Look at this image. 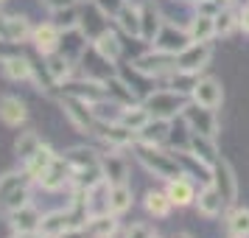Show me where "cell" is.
<instances>
[{"label": "cell", "instance_id": "d4e9b609", "mask_svg": "<svg viewBox=\"0 0 249 238\" xmlns=\"http://www.w3.org/2000/svg\"><path fill=\"white\" fill-rule=\"evenodd\" d=\"M188 37L191 42H210L215 34V17H207V14H196L191 23H188Z\"/></svg>", "mask_w": 249, "mask_h": 238}, {"label": "cell", "instance_id": "b9f144b4", "mask_svg": "<svg viewBox=\"0 0 249 238\" xmlns=\"http://www.w3.org/2000/svg\"><path fill=\"white\" fill-rule=\"evenodd\" d=\"M174 238H191V236H185V233H179V236H174Z\"/></svg>", "mask_w": 249, "mask_h": 238}, {"label": "cell", "instance_id": "f546056e", "mask_svg": "<svg viewBox=\"0 0 249 238\" xmlns=\"http://www.w3.org/2000/svg\"><path fill=\"white\" fill-rule=\"evenodd\" d=\"M115 20L121 25V31H126L129 37H137V39H140V9H137V6H132V3L126 0V6L121 9V14H118Z\"/></svg>", "mask_w": 249, "mask_h": 238}, {"label": "cell", "instance_id": "9c48e42d", "mask_svg": "<svg viewBox=\"0 0 249 238\" xmlns=\"http://www.w3.org/2000/svg\"><path fill=\"white\" fill-rule=\"evenodd\" d=\"M210 182L215 185V191L224 196L227 204H232L238 199V180H235V171H232V165L227 163V160H218L213 165V177H210Z\"/></svg>", "mask_w": 249, "mask_h": 238}, {"label": "cell", "instance_id": "277c9868", "mask_svg": "<svg viewBox=\"0 0 249 238\" xmlns=\"http://www.w3.org/2000/svg\"><path fill=\"white\" fill-rule=\"evenodd\" d=\"M34 34L25 14H0V42L6 45H23Z\"/></svg>", "mask_w": 249, "mask_h": 238}, {"label": "cell", "instance_id": "ab89813d", "mask_svg": "<svg viewBox=\"0 0 249 238\" xmlns=\"http://www.w3.org/2000/svg\"><path fill=\"white\" fill-rule=\"evenodd\" d=\"M238 25L244 28V34H249V6L247 9H241V14H238Z\"/></svg>", "mask_w": 249, "mask_h": 238}, {"label": "cell", "instance_id": "ffe728a7", "mask_svg": "<svg viewBox=\"0 0 249 238\" xmlns=\"http://www.w3.org/2000/svg\"><path fill=\"white\" fill-rule=\"evenodd\" d=\"M132 207V188L129 185H107V213L124 216Z\"/></svg>", "mask_w": 249, "mask_h": 238}, {"label": "cell", "instance_id": "f6af8a7d", "mask_svg": "<svg viewBox=\"0 0 249 238\" xmlns=\"http://www.w3.org/2000/svg\"><path fill=\"white\" fill-rule=\"evenodd\" d=\"M191 3H199V0H191Z\"/></svg>", "mask_w": 249, "mask_h": 238}, {"label": "cell", "instance_id": "8d00e7d4", "mask_svg": "<svg viewBox=\"0 0 249 238\" xmlns=\"http://www.w3.org/2000/svg\"><path fill=\"white\" fill-rule=\"evenodd\" d=\"M196 6H199V14H207V17H215V14L221 12V6L215 0H199Z\"/></svg>", "mask_w": 249, "mask_h": 238}, {"label": "cell", "instance_id": "4316f807", "mask_svg": "<svg viewBox=\"0 0 249 238\" xmlns=\"http://www.w3.org/2000/svg\"><path fill=\"white\" fill-rule=\"evenodd\" d=\"M101 168H104V180L107 185H124L126 182V163L118 154H104L101 157Z\"/></svg>", "mask_w": 249, "mask_h": 238}, {"label": "cell", "instance_id": "ee69618b", "mask_svg": "<svg viewBox=\"0 0 249 238\" xmlns=\"http://www.w3.org/2000/svg\"><path fill=\"white\" fill-rule=\"evenodd\" d=\"M3 3H6V0H0V6H3Z\"/></svg>", "mask_w": 249, "mask_h": 238}, {"label": "cell", "instance_id": "f35d334b", "mask_svg": "<svg viewBox=\"0 0 249 238\" xmlns=\"http://www.w3.org/2000/svg\"><path fill=\"white\" fill-rule=\"evenodd\" d=\"M51 12H59V9H68V6H76V0H42Z\"/></svg>", "mask_w": 249, "mask_h": 238}, {"label": "cell", "instance_id": "f1b7e54d", "mask_svg": "<svg viewBox=\"0 0 249 238\" xmlns=\"http://www.w3.org/2000/svg\"><path fill=\"white\" fill-rule=\"evenodd\" d=\"M39 146H42V137L36 135L34 129H28V132H20V137L14 140V154H17L20 163H25Z\"/></svg>", "mask_w": 249, "mask_h": 238}, {"label": "cell", "instance_id": "bcb514c9", "mask_svg": "<svg viewBox=\"0 0 249 238\" xmlns=\"http://www.w3.org/2000/svg\"><path fill=\"white\" fill-rule=\"evenodd\" d=\"M84 3H90V0H84Z\"/></svg>", "mask_w": 249, "mask_h": 238}, {"label": "cell", "instance_id": "44dd1931", "mask_svg": "<svg viewBox=\"0 0 249 238\" xmlns=\"http://www.w3.org/2000/svg\"><path fill=\"white\" fill-rule=\"evenodd\" d=\"M168 199L171 204H177V207H185V204L196 202V188H193V182L188 180V174H182L177 180H168Z\"/></svg>", "mask_w": 249, "mask_h": 238}, {"label": "cell", "instance_id": "7a4b0ae2", "mask_svg": "<svg viewBox=\"0 0 249 238\" xmlns=\"http://www.w3.org/2000/svg\"><path fill=\"white\" fill-rule=\"evenodd\" d=\"M146 110L151 112V118H177L182 115V110L188 107V98H185V92H177V90H154L146 95Z\"/></svg>", "mask_w": 249, "mask_h": 238}, {"label": "cell", "instance_id": "e0dca14e", "mask_svg": "<svg viewBox=\"0 0 249 238\" xmlns=\"http://www.w3.org/2000/svg\"><path fill=\"white\" fill-rule=\"evenodd\" d=\"M224 207H227V202H224V196L215 191V185L213 182H204V188L196 193V210L202 216H207V219H213V216H218Z\"/></svg>", "mask_w": 249, "mask_h": 238}, {"label": "cell", "instance_id": "d6986e66", "mask_svg": "<svg viewBox=\"0 0 249 238\" xmlns=\"http://www.w3.org/2000/svg\"><path fill=\"white\" fill-rule=\"evenodd\" d=\"M53 160H56L53 148L42 143V146L36 148L34 154H31V157H28V160L23 163V171L28 174V180H31V182H39V177H42V174L48 171V165H51Z\"/></svg>", "mask_w": 249, "mask_h": 238}, {"label": "cell", "instance_id": "836d02e7", "mask_svg": "<svg viewBox=\"0 0 249 238\" xmlns=\"http://www.w3.org/2000/svg\"><path fill=\"white\" fill-rule=\"evenodd\" d=\"M53 20H56L59 31H73V28H79L81 14L76 12V6H68V9H59V12H53Z\"/></svg>", "mask_w": 249, "mask_h": 238}, {"label": "cell", "instance_id": "7402d4cb", "mask_svg": "<svg viewBox=\"0 0 249 238\" xmlns=\"http://www.w3.org/2000/svg\"><path fill=\"white\" fill-rule=\"evenodd\" d=\"M160 31H162V17H160V12L151 3L140 6V39L143 42H154Z\"/></svg>", "mask_w": 249, "mask_h": 238}, {"label": "cell", "instance_id": "83f0119b", "mask_svg": "<svg viewBox=\"0 0 249 238\" xmlns=\"http://www.w3.org/2000/svg\"><path fill=\"white\" fill-rule=\"evenodd\" d=\"M45 59H48L45 70H48V76H51V81H53V84H65V79L70 76V65H73V59L65 56L62 51H56V54H51V56H45Z\"/></svg>", "mask_w": 249, "mask_h": 238}, {"label": "cell", "instance_id": "8fae6325", "mask_svg": "<svg viewBox=\"0 0 249 238\" xmlns=\"http://www.w3.org/2000/svg\"><path fill=\"white\" fill-rule=\"evenodd\" d=\"M191 45V37H188V28L182 31V28H177V25L171 23H162V31L157 34V39H154V48L157 51H162V54H179L182 48Z\"/></svg>", "mask_w": 249, "mask_h": 238}, {"label": "cell", "instance_id": "5bb4252c", "mask_svg": "<svg viewBox=\"0 0 249 238\" xmlns=\"http://www.w3.org/2000/svg\"><path fill=\"white\" fill-rule=\"evenodd\" d=\"M92 51L98 54V56L104 59V62H109V65H115L118 59H121V54H124V45H121V39H118V34H115L112 28L107 25L101 34L92 39Z\"/></svg>", "mask_w": 249, "mask_h": 238}, {"label": "cell", "instance_id": "7dc6e473", "mask_svg": "<svg viewBox=\"0 0 249 238\" xmlns=\"http://www.w3.org/2000/svg\"><path fill=\"white\" fill-rule=\"evenodd\" d=\"M232 238H238V236H232Z\"/></svg>", "mask_w": 249, "mask_h": 238}, {"label": "cell", "instance_id": "5b68a950", "mask_svg": "<svg viewBox=\"0 0 249 238\" xmlns=\"http://www.w3.org/2000/svg\"><path fill=\"white\" fill-rule=\"evenodd\" d=\"M210 56H213L210 42H191L188 48H182L177 54V70H182V73H199L202 68H207Z\"/></svg>", "mask_w": 249, "mask_h": 238}, {"label": "cell", "instance_id": "cb8c5ba5", "mask_svg": "<svg viewBox=\"0 0 249 238\" xmlns=\"http://www.w3.org/2000/svg\"><path fill=\"white\" fill-rule=\"evenodd\" d=\"M118 121H121L124 126H129L132 132H140V129L151 121V112L146 110V104H135L132 101V104H124V107H121Z\"/></svg>", "mask_w": 249, "mask_h": 238}, {"label": "cell", "instance_id": "ba28073f", "mask_svg": "<svg viewBox=\"0 0 249 238\" xmlns=\"http://www.w3.org/2000/svg\"><path fill=\"white\" fill-rule=\"evenodd\" d=\"M39 185H42V191H48V193H56V191H62L65 185H73V171H70L68 160L56 154V160H53V163L48 165V171L39 177Z\"/></svg>", "mask_w": 249, "mask_h": 238}, {"label": "cell", "instance_id": "e575fe53", "mask_svg": "<svg viewBox=\"0 0 249 238\" xmlns=\"http://www.w3.org/2000/svg\"><path fill=\"white\" fill-rule=\"evenodd\" d=\"M235 25H238V20H235V14L230 12V9H221V12L215 14V34L218 37H227Z\"/></svg>", "mask_w": 249, "mask_h": 238}, {"label": "cell", "instance_id": "52a82bcc", "mask_svg": "<svg viewBox=\"0 0 249 238\" xmlns=\"http://www.w3.org/2000/svg\"><path fill=\"white\" fill-rule=\"evenodd\" d=\"M62 107H65V115L70 118V124L76 126V129H84V132H92V126H95V112H92V104L90 101H81V98H76V95H68L65 101H62Z\"/></svg>", "mask_w": 249, "mask_h": 238}, {"label": "cell", "instance_id": "8992f818", "mask_svg": "<svg viewBox=\"0 0 249 238\" xmlns=\"http://www.w3.org/2000/svg\"><path fill=\"white\" fill-rule=\"evenodd\" d=\"M6 219H9L12 233H17V236H36L39 221H42V213L28 202V204H23V207L12 210V213H6Z\"/></svg>", "mask_w": 249, "mask_h": 238}, {"label": "cell", "instance_id": "7c38bea8", "mask_svg": "<svg viewBox=\"0 0 249 238\" xmlns=\"http://www.w3.org/2000/svg\"><path fill=\"white\" fill-rule=\"evenodd\" d=\"M31 42H34V48L42 54V56H51V54H56L59 45H62V31H59L56 23L36 25L34 34H31Z\"/></svg>", "mask_w": 249, "mask_h": 238}, {"label": "cell", "instance_id": "1f68e13d", "mask_svg": "<svg viewBox=\"0 0 249 238\" xmlns=\"http://www.w3.org/2000/svg\"><path fill=\"white\" fill-rule=\"evenodd\" d=\"M171 199H168V193H162V191H148L146 193V210L151 216H157V219H165V216L171 213Z\"/></svg>", "mask_w": 249, "mask_h": 238}, {"label": "cell", "instance_id": "7bdbcfd3", "mask_svg": "<svg viewBox=\"0 0 249 238\" xmlns=\"http://www.w3.org/2000/svg\"><path fill=\"white\" fill-rule=\"evenodd\" d=\"M148 238H160V236H157V233H151V236H148Z\"/></svg>", "mask_w": 249, "mask_h": 238}, {"label": "cell", "instance_id": "2e32d148", "mask_svg": "<svg viewBox=\"0 0 249 238\" xmlns=\"http://www.w3.org/2000/svg\"><path fill=\"white\" fill-rule=\"evenodd\" d=\"M188 148H191V154L199 163H204L207 168H213L215 163H218V148H215V137H207V135H199V132H193L191 135V143H188Z\"/></svg>", "mask_w": 249, "mask_h": 238}, {"label": "cell", "instance_id": "9a60e30c", "mask_svg": "<svg viewBox=\"0 0 249 238\" xmlns=\"http://www.w3.org/2000/svg\"><path fill=\"white\" fill-rule=\"evenodd\" d=\"M191 98L196 104H202V107L215 110V107H221V101H224V90H221V84L215 79H199L196 87H193V92H191Z\"/></svg>", "mask_w": 249, "mask_h": 238}, {"label": "cell", "instance_id": "3957f363", "mask_svg": "<svg viewBox=\"0 0 249 238\" xmlns=\"http://www.w3.org/2000/svg\"><path fill=\"white\" fill-rule=\"evenodd\" d=\"M182 121L188 124L191 132H199V135H207V137H215L218 135V118H215V110L210 107H202V104H188L182 110Z\"/></svg>", "mask_w": 249, "mask_h": 238}, {"label": "cell", "instance_id": "74e56055", "mask_svg": "<svg viewBox=\"0 0 249 238\" xmlns=\"http://www.w3.org/2000/svg\"><path fill=\"white\" fill-rule=\"evenodd\" d=\"M148 236H151V230L146 224H132L126 230V238H148Z\"/></svg>", "mask_w": 249, "mask_h": 238}, {"label": "cell", "instance_id": "60d3db41", "mask_svg": "<svg viewBox=\"0 0 249 238\" xmlns=\"http://www.w3.org/2000/svg\"><path fill=\"white\" fill-rule=\"evenodd\" d=\"M12 238H39V236H17V233H14Z\"/></svg>", "mask_w": 249, "mask_h": 238}, {"label": "cell", "instance_id": "30bf717a", "mask_svg": "<svg viewBox=\"0 0 249 238\" xmlns=\"http://www.w3.org/2000/svg\"><path fill=\"white\" fill-rule=\"evenodd\" d=\"M135 68L143 70V73L151 76V79L171 76V73L177 70V56H174V54H162V51H157V54H146V56H140L135 62Z\"/></svg>", "mask_w": 249, "mask_h": 238}, {"label": "cell", "instance_id": "ac0fdd59", "mask_svg": "<svg viewBox=\"0 0 249 238\" xmlns=\"http://www.w3.org/2000/svg\"><path fill=\"white\" fill-rule=\"evenodd\" d=\"M0 70L9 81H34L36 73H34V65L28 62L25 56H6L0 59Z\"/></svg>", "mask_w": 249, "mask_h": 238}, {"label": "cell", "instance_id": "4dcf8cb0", "mask_svg": "<svg viewBox=\"0 0 249 238\" xmlns=\"http://www.w3.org/2000/svg\"><path fill=\"white\" fill-rule=\"evenodd\" d=\"M23 185H31V180H28L25 171H6V174L0 177V202H3L6 196H12L17 188H23Z\"/></svg>", "mask_w": 249, "mask_h": 238}, {"label": "cell", "instance_id": "603a6c76", "mask_svg": "<svg viewBox=\"0 0 249 238\" xmlns=\"http://www.w3.org/2000/svg\"><path fill=\"white\" fill-rule=\"evenodd\" d=\"M168 135H171V121H165V118H151V121L137 132L140 143H148V146H160V143H165Z\"/></svg>", "mask_w": 249, "mask_h": 238}, {"label": "cell", "instance_id": "484cf974", "mask_svg": "<svg viewBox=\"0 0 249 238\" xmlns=\"http://www.w3.org/2000/svg\"><path fill=\"white\" fill-rule=\"evenodd\" d=\"M65 160H68L70 171H81V168H98L101 165V154H95L92 148H68L65 151Z\"/></svg>", "mask_w": 249, "mask_h": 238}, {"label": "cell", "instance_id": "6da1fadb", "mask_svg": "<svg viewBox=\"0 0 249 238\" xmlns=\"http://www.w3.org/2000/svg\"><path fill=\"white\" fill-rule=\"evenodd\" d=\"M137 151V160L146 165L154 177H160V180H177V177H182L185 171H182L179 160H174L171 154H165V151H160V146H148V143H137L135 146Z\"/></svg>", "mask_w": 249, "mask_h": 238}, {"label": "cell", "instance_id": "4fadbf2b", "mask_svg": "<svg viewBox=\"0 0 249 238\" xmlns=\"http://www.w3.org/2000/svg\"><path fill=\"white\" fill-rule=\"evenodd\" d=\"M0 121L6 126H23L28 121V107H25L23 98H17V95H0Z\"/></svg>", "mask_w": 249, "mask_h": 238}, {"label": "cell", "instance_id": "d6a6232c", "mask_svg": "<svg viewBox=\"0 0 249 238\" xmlns=\"http://www.w3.org/2000/svg\"><path fill=\"white\" fill-rule=\"evenodd\" d=\"M227 227L230 233L238 238H249V207H235L230 219H227Z\"/></svg>", "mask_w": 249, "mask_h": 238}, {"label": "cell", "instance_id": "d590c367", "mask_svg": "<svg viewBox=\"0 0 249 238\" xmlns=\"http://www.w3.org/2000/svg\"><path fill=\"white\" fill-rule=\"evenodd\" d=\"M95 3V9L104 14V17H109V20H115L118 14H121V9L126 6V0H92Z\"/></svg>", "mask_w": 249, "mask_h": 238}]
</instances>
